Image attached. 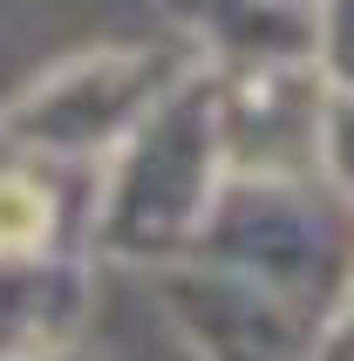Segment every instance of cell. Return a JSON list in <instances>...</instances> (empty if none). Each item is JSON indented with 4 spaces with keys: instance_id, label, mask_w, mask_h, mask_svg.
I'll return each instance as SVG.
<instances>
[{
    "instance_id": "1",
    "label": "cell",
    "mask_w": 354,
    "mask_h": 361,
    "mask_svg": "<svg viewBox=\"0 0 354 361\" xmlns=\"http://www.w3.org/2000/svg\"><path fill=\"white\" fill-rule=\"evenodd\" d=\"M48 232V198L28 178H0V252H28Z\"/></svg>"
}]
</instances>
